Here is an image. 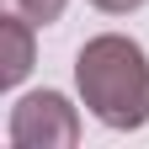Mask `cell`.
Returning a JSON list of instances; mask_svg holds the SVG:
<instances>
[{
  "instance_id": "1",
  "label": "cell",
  "mask_w": 149,
  "mask_h": 149,
  "mask_svg": "<svg viewBox=\"0 0 149 149\" xmlns=\"http://www.w3.org/2000/svg\"><path fill=\"white\" fill-rule=\"evenodd\" d=\"M74 85L80 101L91 107V117L133 133L149 123V59L133 37L123 32H101L74 53Z\"/></svg>"
},
{
  "instance_id": "3",
  "label": "cell",
  "mask_w": 149,
  "mask_h": 149,
  "mask_svg": "<svg viewBox=\"0 0 149 149\" xmlns=\"http://www.w3.org/2000/svg\"><path fill=\"white\" fill-rule=\"evenodd\" d=\"M32 53H37L32 22H27V16H16V11H6V16H0V85H6V91L27 80Z\"/></svg>"
},
{
  "instance_id": "2",
  "label": "cell",
  "mask_w": 149,
  "mask_h": 149,
  "mask_svg": "<svg viewBox=\"0 0 149 149\" xmlns=\"http://www.w3.org/2000/svg\"><path fill=\"white\" fill-rule=\"evenodd\" d=\"M6 139L16 149H74L80 144V112L59 91H32L11 107Z\"/></svg>"
},
{
  "instance_id": "4",
  "label": "cell",
  "mask_w": 149,
  "mask_h": 149,
  "mask_svg": "<svg viewBox=\"0 0 149 149\" xmlns=\"http://www.w3.org/2000/svg\"><path fill=\"white\" fill-rule=\"evenodd\" d=\"M64 6H69V0H6V11L27 16L32 27H53V22L64 16Z\"/></svg>"
},
{
  "instance_id": "5",
  "label": "cell",
  "mask_w": 149,
  "mask_h": 149,
  "mask_svg": "<svg viewBox=\"0 0 149 149\" xmlns=\"http://www.w3.org/2000/svg\"><path fill=\"white\" fill-rule=\"evenodd\" d=\"M96 11H112V16H123V11H139L144 0H91Z\"/></svg>"
}]
</instances>
